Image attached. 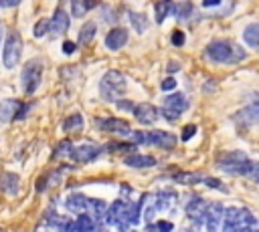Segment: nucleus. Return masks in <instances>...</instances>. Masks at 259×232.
Returning <instances> with one entry per match:
<instances>
[{
  "label": "nucleus",
  "instance_id": "41",
  "mask_svg": "<svg viewBox=\"0 0 259 232\" xmlns=\"http://www.w3.org/2000/svg\"><path fill=\"white\" fill-rule=\"evenodd\" d=\"M162 91H172V89H176V79L174 77H168V79H164L162 81Z\"/></svg>",
  "mask_w": 259,
  "mask_h": 232
},
{
  "label": "nucleus",
  "instance_id": "23",
  "mask_svg": "<svg viewBox=\"0 0 259 232\" xmlns=\"http://www.w3.org/2000/svg\"><path fill=\"white\" fill-rule=\"evenodd\" d=\"M87 214L95 220V222H99L101 218H105V210H107V206H105V202L103 200H97V198H89V206H87Z\"/></svg>",
  "mask_w": 259,
  "mask_h": 232
},
{
  "label": "nucleus",
  "instance_id": "27",
  "mask_svg": "<svg viewBox=\"0 0 259 232\" xmlns=\"http://www.w3.org/2000/svg\"><path fill=\"white\" fill-rule=\"evenodd\" d=\"M174 10V2L166 0V2H156L154 4V12H156V22H164L166 16H170V12Z\"/></svg>",
  "mask_w": 259,
  "mask_h": 232
},
{
  "label": "nucleus",
  "instance_id": "35",
  "mask_svg": "<svg viewBox=\"0 0 259 232\" xmlns=\"http://www.w3.org/2000/svg\"><path fill=\"white\" fill-rule=\"evenodd\" d=\"M107 151H136V145L134 143H105Z\"/></svg>",
  "mask_w": 259,
  "mask_h": 232
},
{
  "label": "nucleus",
  "instance_id": "26",
  "mask_svg": "<svg viewBox=\"0 0 259 232\" xmlns=\"http://www.w3.org/2000/svg\"><path fill=\"white\" fill-rule=\"evenodd\" d=\"M243 38L249 46H259V24L257 22L247 24L245 30H243Z\"/></svg>",
  "mask_w": 259,
  "mask_h": 232
},
{
  "label": "nucleus",
  "instance_id": "50",
  "mask_svg": "<svg viewBox=\"0 0 259 232\" xmlns=\"http://www.w3.org/2000/svg\"><path fill=\"white\" fill-rule=\"evenodd\" d=\"M243 232H259V224H255V226H251V228H247Z\"/></svg>",
  "mask_w": 259,
  "mask_h": 232
},
{
  "label": "nucleus",
  "instance_id": "9",
  "mask_svg": "<svg viewBox=\"0 0 259 232\" xmlns=\"http://www.w3.org/2000/svg\"><path fill=\"white\" fill-rule=\"evenodd\" d=\"M101 151H103L101 145H97V143H93V141H87V143H81V145L73 147L71 159H75V161H79V163H89V161L97 159V157L101 155Z\"/></svg>",
  "mask_w": 259,
  "mask_h": 232
},
{
  "label": "nucleus",
  "instance_id": "19",
  "mask_svg": "<svg viewBox=\"0 0 259 232\" xmlns=\"http://www.w3.org/2000/svg\"><path fill=\"white\" fill-rule=\"evenodd\" d=\"M49 22H51V32H55V34H65L67 28H69V14H67L63 8H57L55 14H53V18H51Z\"/></svg>",
  "mask_w": 259,
  "mask_h": 232
},
{
  "label": "nucleus",
  "instance_id": "28",
  "mask_svg": "<svg viewBox=\"0 0 259 232\" xmlns=\"http://www.w3.org/2000/svg\"><path fill=\"white\" fill-rule=\"evenodd\" d=\"M75 226H77V232H93L95 230V220L89 214H79L75 218Z\"/></svg>",
  "mask_w": 259,
  "mask_h": 232
},
{
  "label": "nucleus",
  "instance_id": "37",
  "mask_svg": "<svg viewBox=\"0 0 259 232\" xmlns=\"http://www.w3.org/2000/svg\"><path fill=\"white\" fill-rule=\"evenodd\" d=\"M150 230H154V232H172L174 230V224L172 222H166V220H160V222H156L154 226H148Z\"/></svg>",
  "mask_w": 259,
  "mask_h": 232
},
{
  "label": "nucleus",
  "instance_id": "16",
  "mask_svg": "<svg viewBox=\"0 0 259 232\" xmlns=\"http://www.w3.org/2000/svg\"><path fill=\"white\" fill-rule=\"evenodd\" d=\"M127 42V30L125 28H113L105 36V46L109 50H119Z\"/></svg>",
  "mask_w": 259,
  "mask_h": 232
},
{
  "label": "nucleus",
  "instance_id": "48",
  "mask_svg": "<svg viewBox=\"0 0 259 232\" xmlns=\"http://www.w3.org/2000/svg\"><path fill=\"white\" fill-rule=\"evenodd\" d=\"M0 6H18V0H12V2H8V0H0Z\"/></svg>",
  "mask_w": 259,
  "mask_h": 232
},
{
  "label": "nucleus",
  "instance_id": "39",
  "mask_svg": "<svg viewBox=\"0 0 259 232\" xmlns=\"http://www.w3.org/2000/svg\"><path fill=\"white\" fill-rule=\"evenodd\" d=\"M194 133H196V125H192V123H190V125H184V127H182V135H180V139H182V141H188V139L194 137Z\"/></svg>",
  "mask_w": 259,
  "mask_h": 232
},
{
  "label": "nucleus",
  "instance_id": "29",
  "mask_svg": "<svg viewBox=\"0 0 259 232\" xmlns=\"http://www.w3.org/2000/svg\"><path fill=\"white\" fill-rule=\"evenodd\" d=\"M93 6H95V4H93V2H87V0H73V2H71V14H73L75 18H81V16H85V12H89Z\"/></svg>",
  "mask_w": 259,
  "mask_h": 232
},
{
  "label": "nucleus",
  "instance_id": "43",
  "mask_svg": "<svg viewBox=\"0 0 259 232\" xmlns=\"http://www.w3.org/2000/svg\"><path fill=\"white\" fill-rule=\"evenodd\" d=\"M132 135V139H134V143H146V133H142V131H132L130 133Z\"/></svg>",
  "mask_w": 259,
  "mask_h": 232
},
{
  "label": "nucleus",
  "instance_id": "32",
  "mask_svg": "<svg viewBox=\"0 0 259 232\" xmlns=\"http://www.w3.org/2000/svg\"><path fill=\"white\" fill-rule=\"evenodd\" d=\"M130 20H132V26L138 30V32H144L148 28V18L146 14L142 12H130Z\"/></svg>",
  "mask_w": 259,
  "mask_h": 232
},
{
  "label": "nucleus",
  "instance_id": "1",
  "mask_svg": "<svg viewBox=\"0 0 259 232\" xmlns=\"http://www.w3.org/2000/svg\"><path fill=\"white\" fill-rule=\"evenodd\" d=\"M223 216H225L223 232H243V230L259 224L255 214L251 210H247V208H235L233 206V208H227Z\"/></svg>",
  "mask_w": 259,
  "mask_h": 232
},
{
  "label": "nucleus",
  "instance_id": "7",
  "mask_svg": "<svg viewBox=\"0 0 259 232\" xmlns=\"http://www.w3.org/2000/svg\"><path fill=\"white\" fill-rule=\"evenodd\" d=\"M233 121L239 127H249V125L259 123V95H255V99L249 105H245L243 109H239L233 115Z\"/></svg>",
  "mask_w": 259,
  "mask_h": 232
},
{
  "label": "nucleus",
  "instance_id": "24",
  "mask_svg": "<svg viewBox=\"0 0 259 232\" xmlns=\"http://www.w3.org/2000/svg\"><path fill=\"white\" fill-rule=\"evenodd\" d=\"M81 129H83V117H81V113H73V115L65 117V121H63V131H67V133H77V131H81Z\"/></svg>",
  "mask_w": 259,
  "mask_h": 232
},
{
  "label": "nucleus",
  "instance_id": "30",
  "mask_svg": "<svg viewBox=\"0 0 259 232\" xmlns=\"http://www.w3.org/2000/svg\"><path fill=\"white\" fill-rule=\"evenodd\" d=\"M95 30H97V26H95V22H85L83 26H81V32H79V42L81 44H89L91 40H93V36H95Z\"/></svg>",
  "mask_w": 259,
  "mask_h": 232
},
{
  "label": "nucleus",
  "instance_id": "33",
  "mask_svg": "<svg viewBox=\"0 0 259 232\" xmlns=\"http://www.w3.org/2000/svg\"><path fill=\"white\" fill-rule=\"evenodd\" d=\"M174 16L178 18V20H184V18H188L190 16V12H192V4L190 2H180V4H174Z\"/></svg>",
  "mask_w": 259,
  "mask_h": 232
},
{
  "label": "nucleus",
  "instance_id": "12",
  "mask_svg": "<svg viewBox=\"0 0 259 232\" xmlns=\"http://www.w3.org/2000/svg\"><path fill=\"white\" fill-rule=\"evenodd\" d=\"M225 214V208L221 202H210L206 204V212H204V226L206 232H217L219 230V222Z\"/></svg>",
  "mask_w": 259,
  "mask_h": 232
},
{
  "label": "nucleus",
  "instance_id": "6",
  "mask_svg": "<svg viewBox=\"0 0 259 232\" xmlns=\"http://www.w3.org/2000/svg\"><path fill=\"white\" fill-rule=\"evenodd\" d=\"M103 220L109 226H117L119 230H125L130 226V222H127V202H123V200L111 202L107 206V210H105V218Z\"/></svg>",
  "mask_w": 259,
  "mask_h": 232
},
{
  "label": "nucleus",
  "instance_id": "46",
  "mask_svg": "<svg viewBox=\"0 0 259 232\" xmlns=\"http://www.w3.org/2000/svg\"><path fill=\"white\" fill-rule=\"evenodd\" d=\"M30 109V105H20L18 107V111H16V115H14V119H22L24 115H26V111Z\"/></svg>",
  "mask_w": 259,
  "mask_h": 232
},
{
  "label": "nucleus",
  "instance_id": "14",
  "mask_svg": "<svg viewBox=\"0 0 259 232\" xmlns=\"http://www.w3.org/2000/svg\"><path fill=\"white\" fill-rule=\"evenodd\" d=\"M134 115L140 123L144 125H152L156 119H158V109L152 105V103H140L134 107Z\"/></svg>",
  "mask_w": 259,
  "mask_h": 232
},
{
  "label": "nucleus",
  "instance_id": "31",
  "mask_svg": "<svg viewBox=\"0 0 259 232\" xmlns=\"http://www.w3.org/2000/svg\"><path fill=\"white\" fill-rule=\"evenodd\" d=\"M146 200V196H142V200L138 204L127 202V222L130 224H138L140 222V212H142V202Z\"/></svg>",
  "mask_w": 259,
  "mask_h": 232
},
{
  "label": "nucleus",
  "instance_id": "36",
  "mask_svg": "<svg viewBox=\"0 0 259 232\" xmlns=\"http://www.w3.org/2000/svg\"><path fill=\"white\" fill-rule=\"evenodd\" d=\"M71 151H73V145H71V141H67V139H63L57 147H55V151H53V155L55 157H61V155H71Z\"/></svg>",
  "mask_w": 259,
  "mask_h": 232
},
{
  "label": "nucleus",
  "instance_id": "25",
  "mask_svg": "<svg viewBox=\"0 0 259 232\" xmlns=\"http://www.w3.org/2000/svg\"><path fill=\"white\" fill-rule=\"evenodd\" d=\"M18 103L16 101H2L0 103V121H8V119H14L16 111H18Z\"/></svg>",
  "mask_w": 259,
  "mask_h": 232
},
{
  "label": "nucleus",
  "instance_id": "20",
  "mask_svg": "<svg viewBox=\"0 0 259 232\" xmlns=\"http://www.w3.org/2000/svg\"><path fill=\"white\" fill-rule=\"evenodd\" d=\"M123 163L127 167H152L156 165V159L152 155H144V153H132L123 157Z\"/></svg>",
  "mask_w": 259,
  "mask_h": 232
},
{
  "label": "nucleus",
  "instance_id": "44",
  "mask_svg": "<svg viewBox=\"0 0 259 232\" xmlns=\"http://www.w3.org/2000/svg\"><path fill=\"white\" fill-rule=\"evenodd\" d=\"M117 107H119V109H125V111H134V107H136V105H134L132 101L123 99V101H117Z\"/></svg>",
  "mask_w": 259,
  "mask_h": 232
},
{
  "label": "nucleus",
  "instance_id": "4",
  "mask_svg": "<svg viewBox=\"0 0 259 232\" xmlns=\"http://www.w3.org/2000/svg\"><path fill=\"white\" fill-rule=\"evenodd\" d=\"M125 77L117 71H107L103 77H101V83H99V95L101 99L105 101H117L119 95H123L125 91Z\"/></svg>",
  "mask_w": 259,
  "mask_h": 232
},
{
  "label": "nucleus",
  "instance_id": "18",
  "mask_svg": "<svg viewBox=\"0 0 259 232\" xmlns=\"http://www.w3.org/2000/svg\"><path fill=\"white\" fill-rule=\"evenodd\" d=\"M65 206L67 210H71L73 214H87V206H89V198L83 196V194H71L67 200H65Z\"/></svg>",
  "mask_w": 259,
  "mask_h": 232
},
{
  "label": "nucleus",
  "instance_id": "47",
  "mask_svg": "<svg viewBox=\"0 0 259 232\" xmlns=\"http://www.w3.org/2000/svg\"><path fill=\"white\" fill-rule=\"evenodd\" d=\"M221 0H208V2H202V8H210V6H219Z\"/></svg>",
  "mask_w": 259,
  "mask_h": 232
},
{
  "label": "nucleus",
  "instance_id": "42",
  "mask_svg": "<svg viewBox=\"0 0 259 232\" xmlns=\"http://www.w3.org/2000/svg\"><path fill=\"white\" fill-rule=\"evenodd\" d=\"M75 50H77V44H75V42H71V40H65V42H63V52H65V54H73Z\"/></svg>",
  "mask_w": 259,
  "mask_h": 232
},
{
  "label": "nucleus",
  "instance_id": "13",
  "mask_svg": "<svg viewBox=\"0 0 259 232\" xmlns=\"http://www.w3.org/2000/svg\"><path fill=\"white\" fill-rule=\"evenodd\" d=\"M146 143L158 145V147H164V149H172V147L176 145V135H172L170 131L154 129V131L146 133Z\"/></svg>",
  "mask_w": 259,
  "mask_h": 232
},
{
  "label": "nucleus",
  "instance_id": "10",
  "mask_svg": "<svg viewBox=\"0 0 259 232\" xmlns=\"http://www.w3.org/2000/svg\"><path fill=\"white\" fill-rule=\"evenodd\" d=\"M95 125H97V129L107 131V133H117V135H130V133H132L130 123H127L125 119H119V117L95 119Z\"/></svg>",
  "mask_w": 259,
  "mask_h": 232
},
{
  "label": "nucleus",
  "instance_id": "15",
  "mask_svg": "<svg viewBox=\"0 0 259 232\" xmlns=\"http://www.w3.org/2000/svg\"><path fill=\"white\" fill-rule=\"evenodd\" d=\"M162 107L182 115V111H186V107H188V99L182 93H170L168 97H164V105Z\"/></svg>",
  "mask_w": 259,
  "mask_h": 232
},
{
  "label": "nucleus",
  "instance_id": "2",
  "mask_svg": "<svg viewBox=\"0 0 259 232\" xmlns=\"http://www.w3.org/2000/svg\"><path fill=\"white\" fill-rule=\"evenodd\" d=\"M217 167L223 169L225 173L247 176V171L251 167V159L243 151H223L217 155Z\"/></svg>",
  "mask_w": 259,
  "mask_h": 232
},
{
  "label": "nucleus",
  "instance_id": "40",
  "mask_svg": "<svg viewBox=\"0 0 259 232\" xmlns=\"http://www.w3.org/2000/svg\"><path fill=\"white\" fill-rule=\"evenodd\" d=\"M172 44H174V46H182V44H184V32H182V30H174V34H172Z\"/></svg>",
  "mask_w": 259,
  "mask_h": 232
},
{
  "label": "nucleus",
  "instance_id": "21",
  "mask_svg": "<svg viewBox=\"0 0 259 232\" xmlns=\"http://www.w3.org/2000/svg\"><path fill=\"white\" fill-rule=\"evenodd\" d=\"M18 186H20V178H18L16 173L8 171V173H2V176H0V190H2L4 194L14 196V194L18 192Z\"/></svg>",
  "mask_w": 259,
  "mask_h": 232
},
{
  "label": "nucleus",
  "instance_id": "34",
  "mask_svg": "<svg viewBox=\"0 0 259 232\" xmlns=\"http://www.w3.org/2000/svg\"><path fill=\"white\" fill-rule=\"evenodd\" d=\"M49 30H51V22H49L47 18H40V20L34 24V30H32V34H34L36 38H40V36H45Z\"/></svg>",
  "mask_w": 259,
  "mask_h": 232
},
{
  "label": "nucleus",
  "instance_id": "8",
  "mask_svg": "<svg viewBox=\"0 0 259 232\" xmlns=\"http://www.w3.org/2000/svg\"><path fill=\"white\" fill-rule=\"evenodd\" d=\"M206 56L212 63H231L233 59V44H229L227 40H212L206 46Z\"/></svg>",
  "mask_w": 259,
  "mask_h": 232
},
{
  "label": "nucleus",
  "instance_id": "11",
  "mask_svg": "<svg viewBox=\"0 0 259 232\" xmlns=\"http://www.w3.org/2000/svg\"><path fill=\"white\" fill-rule=\"evenodd\" d=\"M204 212H206V202L200 196H192L190 202L186 204V216L194 226H200L204 220Z\"/></svg>",
  "mask_w": 259,
  "mask_h": 232
},
{
  "label": "nucleus",
  "instance_id": "49",
  "mask_svg": "<svg viewBox=\"0 0 259 232\" xmlns=\"http://www.w3.org/2000/svg\"><path fill=\"white\" fill-rule=\"evenodd\" d=\"M178 69H180L178 63H170V65H168V73H174V71H178Z\"/></svg>",
  "mask_w": 259,
  "mask_h": 232
},
{
  "label": "nucleus",
  "instance_id": "22",
  "mask_svg": "<svg viewBox=\"0 0 259 232\" xmlns=\"http://www.w3.org/2000/svg\"><path fill=\"white\" fill-rule=\"evenodd\" d=\"M204 178L202 173H196V171H176L172 173V180L178 182V184H204Z\"/></svg>",
  "mask_w": 259,
  "mask_h": 232
},
{
  "label": "nucleus",
  "instance_id": "38",
  "mask_svg": "<svg viewBox=\"0 0 259 232\" xmlns=\"http://www.w3.org/2000/svg\"><path fill=\"white\" fill-rule=\"evenodd\" d=\"M247 178H249L251 182L259 184V161H253V159H251V167H249V171H247Z\"/></svg>",
  "mask_w": 259,
  "mask_h": 232
},
{
  "label": "nucleus",
  "instance_id": "17",
  "mask_svg": "<svg viewBox=\"0 0 259 232\" xmlns=\"http://www.w3.org/2000/svg\"><path fill=\"white\" fill-rule=\"evenodd\" d=\"M176 200H178V194H176V192H172V190H162V192L156 194L152 206H154L156 210H170V208L176 204Z\"/></svg>",
  "mask_w": 259,
  "mask_h": 232
},
{
  "label": "nucleus",
  "instance_id": "45",
  "mask_svg": "<svg viewBox=\"0 0 259 232\" xmlns=\"http://www.w3.org/2000/svg\"><path fill=\"white\" fill-rule=\"evenodd\" d=\"M204 184H206V186H210V188H217V190H223V184H221L219 180H212V178H208V176L204 178Z\"/></svg>",
  "mask_w": 259,
  "mask_h": 232
},
{
  "label": "nucleus",
  "instance_id": "5",
  "mask_svg": "<svg viewBox=\"0 0 259 232\" xmlns=\"http://www.w3.org/2000/svg\"><path fill=\"white\" fill-rule=\"evenodd\" d=\"M20 52H22V38L16 30H8L6 40H4V67L6 69H14L20 61Z\"/></svg>",
  "mask_w": 259,
  "mask_h": 232
},
{
  "label": "nucleus",
  "instance_id": "3",
  "mask_svg": "<svg viewBox=\"0 0 259 232\" xmlns=\"http://www.w3.org/2000/svg\"><path fill=\"white\" fill-rule=\"evenodd\" d=\"M42 81V61L38 56L28 59L20 73V87L26 95H32Z\"/></svg>",
  "mask_w": 259,
  "mask_h": 232
}]
</instances>
